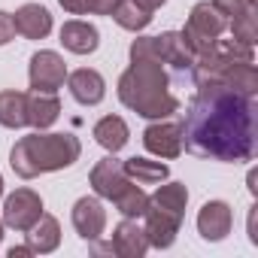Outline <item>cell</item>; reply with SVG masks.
<instances>
[{"label": "cell", "mask_w": 258, "mask_h": 258, "mask_svg": "<svg viewBox=\"0 0 258 258\" xmlns=\"http://www.w3.org/2000/svg\"><path fill=\"white\" fill-rule=\"evenodd\" d=\"M182 146L210 161H252L255 158V97L222 82H201L188 103Z\"/></svg>", "instance_id": "obj_1"}, {"label": "cell", "mask_w": 258, "mask_h": 258, "mask_svg": "<svg viewBox=\"0 0 258 258\" xmlns=\"http://www.w3.org/2000/svg\"><path fill=\"white\" fill-rule=\"evenodd\" d=\"M118 100L143 118H167L179 109L167 88V73L155 61H131L118 79Z\"/></svg>", "instance_id": "obj_2"}, {"label": "cell", "mask_w": 258, "mask_h": 258, "mask_svg": "<svg viewBox=\"0 0 258 258\" xmlns=\"http://www.w3.org/2000/svg\"><path fill=\"white\" fill-rule=\"evenodd\" d=\"M82 155V146L73 134H31L22 137L13 152H10V164L22 179H34L40 173H52V170H64L70 164H76Z\"/></svg>", "instance_id": "obj_3"}, {"label": "cell", "mask_w": 258, "mask_h": 258, "mask_svg": "<svg viewBox=\"0 0 258 258\" xmlns=\"http://www.w3.org/2000/svg\"><path fill=\"white\" fill-rule=\"evenodd\" d=\"M228 28V19L213 7V4H195V10H191V16H188V22H185V28L179 31L182 34V40L188 43V49L195 52V58L198 55H204L219 37H222V31Z\"/></svg>", "instance_id": "obj_4"}, {"label": "cell", "mask_w": 258, "mask_h": 258, "mask_svg": "<svg viewBox=\"0 0 258 258\" xmlns=\"http://www.w3.org/2000/svg\"><path fill=\"white\" fill-rule=\"evenodd\" d=\"M43 216V198L31 188H16L4 204V225L13 231H28Z\"/></svg>", "instance_id": "obj_5"}, {"label": "cell", "mask_w": 258, "mask_h": 258, "mask_svg": "<svg viewBox=\"0 0 258 258\" xmlns=\"http://www.w3.org/2000/svg\"><path fill=\"white\" fill-rule=\"evenodd\" d=\"M31 88L34 91H43V94H55L64 79H67V64L58 52H37L31 58Z\"/></svg>", "instance_id": "obj_6"}, {"label": "cell", "mask_w": 258, "mask_h": 258, "mask_svg": "<svg viewBox=\"0 0 258 258\" xmlns=\"http://www.w3.org/2000/svg\"><path fill=\"white\" fill-rule=\"evenodd\" d=\"M73 228L85 243L100 240L103 228H106V210L97 198H79L73 204Z\"/></svg>", "instance_id": "obj_7"}, {"label": "cell", "mask_w": 258, "mask_h": 258, "mask_svg": "<svg viewBox=\"0 0 258 258\" xmlns=\"http://www.w3.org/2000/svg\"><path fill=\"white\" fill-rule=\"evenodd\" d=\"M143 146L158 158H176L182 152V127L173 121H155L143 131Z\"/></svg>", "instance_id": "obj_8"}, {"label": "cell", "mask_w": 258, "mask_h": 258, "mask_svg": "<svg viewBox=\"0 0 258 258\" xmlns=\"http://www.w3.org/2000/svg\"><path fill=\"white\" fill-rule=\"evenodd\" d=\"M127 182H131V179H127V173H124L121 161H115L112 155H109V158H103V161H97V164H94V170H91V188H94V195H97V198L115 201V198L124 191V185H127Z\"/></svg>", "instance_id": "obj_9"}, {"label": "cell", "mask_w": 258, "mask_h": 258, "mask_svg": "<svg viewBox=\"0 0 258 258\" xmlns=\"http://www.w3.org/2000/svg\"><path fill=\"white\" fill-rule=\"evenodd\" d=\"M231 225H234V216H231V207L225 201H207L198 213V231L210 243L225 240L231 234Z\"/></svg>", "instance_id": "obj_10"}, {"label": "cell", "mask_w": 258, "mask_h": 258, "mask_svg": "<svg viewBox=\"0 0 258 258\" xmlns=\"http://www.w3.org/2000/svg\"><path fill=\"white\" fill-rule=\"evenodd\" d=\"M109 246H112V255H118V258H143L149 249V240H146V231L134 219H124L115 228Z\"/></svg>", "instance_id": "obj_11"}, {"label": "cell", "mask_w": 258, "mask_h": 258, "mask_svg": "<svg viewBox=\"0 0 258 258\" xmlns=\"http://www.w3.org/2000/svg\"><path fill=\"white\" fill-rule=\"evenodd\" d=\"M67 88H70V94H73L79 103H85V106L100 103L103 94H106V82H103V76H100L97 70H88V67L67 73Z\"/></svg>", "instance_id": "obj_12"}, {"label": "cell", "mask_w": 258, "mask_h": 258, "mask_svg": "<svg viewBox=\"0 0 258 258\" xmlns=\"http://www.w3.org/2000/svg\"><path fill=\"white\" fill-rule=\"evenodd\" d=\"M143 219H146V228H143V231H146L149 246H155V249H167V246H173L182 219H176V216H170V213H161V210H155V207H149Z\"/></svg>", "instance_id": "obj_13"}, {"label": "cell", "mask_w": 258, "mask_h": 258, "mask_svg": "<svg viewBox=\"0 0 258 258\" xmlns=\"http://www.w3.org/2000/svg\"><path fill=\"white\" fill-rule=\"evenodd\" d=\"M13 22H16V34H22V37H28V40H43V37H49V31H52V16H49V10L40 7V4H25V7L13 16Z\"/></svg>", "instance_id": "obj_14"}, {"label": "cell", "mask_w": 258, "mask_h": 258, "mask_svg": "<svg viewBox=\"0 0 258 258\" xmlns=\"http://www.w3.org/2000/svg\"><path fill=\"white\" fill-rule=\"evenodd\" d=\"M155 40H158L161 64H170V67L179 70V73H188V70H191V64H195V52L188 49V43L182 40L179 31H167V34H161V37H155Z\"/></svg>", "instance_id": "obj_15"}, {"label": "cell", "mask_w": 258, "mask_h": 258, "mask_svg": "<svg viewBox=\"0 0 258 258\" xmlns=\"http://www.w3.org/2000/svg\"><path fill=\"white\" fill-rule=\"evenodd\" d=\"M61 43H64V49L73 52V55H91V52L100 46V34H97L94 25L73 19V22H67V25L61 28Z\"/></svg>", "instance_id": "obj_16"}, {"label": "cell", "mask_w": 258, "mask_h": 258, "mask_svg": "<svg viewBox=\"0 0 258 258\" xmlns=\"http://www.w3.org/2000/svg\"><path fill=\"white\" fill-rule=\"evenodd\" d=\"M28 246H31V252L37 255H49V252H55L58 249V243H61V225H58V219L55 216H40L28 231Z\"/></svg>", "instance_id": "obj_17"}, {"label": "cell", "mask_w": 258, "mask_h": 258, "mask_svg": "<svg viewBox=\"0 0 258 258\" xmlns=\"http://www.w3.org/2000/svg\"><path fill=\"white\" fill-rule=\"evenodd\" d=\"M61 115V103L55 94H43V91H31L28 94V124L37 131L52 127Z\"/></svg>", "instance_id": "obj_18"}, {"label": "cell", "mask_w": 258, "mask_h": 258, "mask_svg": "<svg viewBox=\"0 0 258 258\" xmlns=\"http://www.w3.org/2000/svg\"><path fill=\"white\" fill-rule=\"evenodd\" d=\"M127 137H131V131H127V124L121 115H106L94 124V140L106 149V152H121L127 146Z\"/></svg>", "instance_id": "obj_19"}, {"label": "cell", "mask_w": 258, "mask_h": 258, "mask_svg": "<svg viewBox=\"0 0 258 258\" xmlns=\"http://www.w3.org/2000/svg\"><path fill=\"white\" fill-rule=\"evenodd\" d=\"M185 204H188V188L182 182H167V185H158V191L149 198V207L161 210V213H170L176 219L185 216Z\"/></svg>", "instance_id": "obj_20"}, {"label": "cell", "mask_w": 258, "mask_h": 258, "mask_svg": "<svg viewBox=\"0 0 258 258\" xmlns=\"http://www.w3.org/2000/svg\"><path fill=\"white\" fill-rule=\"evenodd\" d=\"M0 124L4 127H25L28 124V94L0 91Z\"/></svg>", "instance_id": "obj_21"}, {"label": "cell", "mask_w": 258, "mask_h": 258, "mask_svg": "<svg viewBox=\"0 0 258 258\" xmlns=\"http://www.w3.org/2000/svg\"><path fill=\"white\" fill-rule=\"evenodd\" d=\"M127 179H137V185H155L161 179H167V164L161 161H149V158H127L121 161Z\"/></svg>", "instance_id": "obj_22"}, {"label": "cell", "mask_w": 258, "mask_h": 258, "mask_svg": "<svg viewBox=\"0 0 258 258\" xmlns=\"http://www.w3.org/2000/svg\"><path fill=\"white\" fill-rule=\"evenodd\" d=\"M115 210H118L124 219H143V216H146V210H149V195H146L140 185L127 182V185H124V191L115 198Z\"/></svg>", "instance_id": "obj_23"}, {"label": "cell", "mask_w": 258, "mask_h": 258, "mask_svg": "<svg viewBox=\"0 0 258 258\" xmlns=\"http://www.w3.org/2000/svg\"><path fill=\"white\" fill-rule=\"evenodd\" d=\"M112 19H115V25L124 28V31H143V28L152 22V13L143 10V7H137L134 0H118V7L112 10Z\"/></svg>", "instance_id": "obj_24"}, {"label": "cell", "mask_w": 258, "mask_h": 258, "mask_svg": "<svg viewBox=\"0 0 258 258\" xmlns=\"http://www.w3.org/2000/svg\"><path fill=\"white\" fill-rule=\"evenodd\" d=\"M228 25H231V37H234L237 43L255 46V40H258V19H255V10H249V13L231 19Z\"/></svg>", "instance_id": "obj_25"}, {"label": "cell", "mask_w": 258, "mask_h": 258, "mask_svg": "<svg viewBox=\"0 0 258 258\" xmlns=\"http://www.w3.org/2000/svg\"><path fill=\"white\" fill-rule=\"evenodd\" d=\"M131 61H155L161 64V55H158V40L155 37H140L131 43Z\"/></svg>", "instance_id": "obj_26"}, {"label": "cell", "mask_w": 258, "mask_h": 258, "mask_svg": "<svg viewBox=\"0 0 258 258\" xmlns=\"http://www.w3.org/2000/svg\"><path fill=\"white\" fill-rule=\"evenodd\" d=\"M213 7L231 22V19H237V16H243V13L255 10V0H213Z\"/></svg>", "instance_id": "obj_27"}, {"label": "cell", "mask_w": 258, "mask_h": 258, "mask_svg": "<svg viewBox=\"0 0 258 258\" xmlns=\"http://www.w3.org/2000/svg\"><path fill=\"white\" fill-rule=\"evenodd\" d=\"M16 37V22L10 13H0V46H7Z\"/></svg>", "instance_id": "obj_28"}, {"label": "cell", "mask_w": 258, "mask_h": 258, "mask_svg": "<svg viewBox=\"0 0 258 258\" xmlns=\"http://www.w3.org/2000/svg\"><path fill=\"white\" fill-rule=\"evenodd\" d=\"M115 7H118V0H88V13L94 16H112Z\"/></svg>", "instance_id": "obj_29"}, {"label": "cell", "mask_w": 258, "mask_h": 258, "mask_svg": "<svg viewBox=\"0 0 258 258\" xmlns=\"http://www.w3.org/2000/svg\"><path fill=\"white\" fill-rule=\"evenodd\" d=\"M58 4H61L70 16H82V13H88V0H58Z\"/></svg>", "instance_id": "obj_30"}, {"label": "cell", "mask_w": 258, "mask_h": 258, "mask_svg": "<svg viewBox=\"0 0 258 258\" xmlns=\"http://www.w3.org/2000/svg\"><path fill=\"white\" fill-rule=\"evenodd\" d=\"M134 4H137V7H143V10H149V13H155L158 7H164V4H167V0H134Z\"/></svg>", "instance_id": "obj_31"}, {"label": "cell", "mask_w": 258, "mask_h": 258, "mask_svg": "<svg viewBox=\"0 0 258 258\" xmlns=\"http://www.w3.org/2000/svg\"><path fill=\"white\" fill-rule=\"evenodd\" d=\"M25 255H34L31 246H13V249H10V258H25Z\"/></svg>", "instance_id": "obj_32"}, {"label": "cell", "mask_w": 258, "mask_h": 258, "mask_svg": "<svg viewBox=\"0 0 258 258\" xmlns=\"http://www.w3.org/2000/svg\"><path fill=\"white\" fill-rule=\"evenodd\" d=\"M255 182H258V173L252 170V173H249V191H252V195H258V185H255Z\"/></svg>", "instance_id": "obj_33"}, {"label": "cell", "mask_w": 258, "mask_h": 258, "mask_svg": "<svg viewBox=\"0 0 258 258\" xmlns=\"http://www.w3.org/2000/svg\"><path fill=\"white\" fill-rule=\"evenodd\" d=\"M0 198H4V176H0Z\"/></svg>", "instance_id": "obj_34"}, {"label": "cell", "mask_w": 258, "mask_h": 258, "mask_svg": "<svg viewBox=\"0 0 258 258\" xmlns=\"http://www.w3.org/2000/svg\"><path fill=\"white\" fill-rule=\"evenodd\" d=\"M0 240H4V222H0Z\"/></svg>", "instance_id": "obj_35"}]
</instances>
